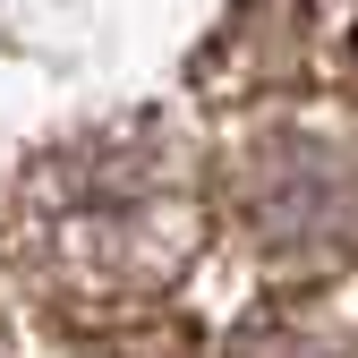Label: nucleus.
Instances as JSON below:
<instances>
[{
    "label": "nucleus",
    "instance_id": "nucleus-3",
    "mask_svg": "<svg viewBox=\"0 0 358 358\" xmlns=\"http://www.w3.org/2000/svg\"><path fill=\"white\" fill-rule=\"evenodd\" d=\"M350 60H358V34H350Z\"/></svg>",
    "mask_w": 358,
    "mask_h": 358
},
{
    "label": "nucleus",
    "instance_id": "nucleus-1",
    "mask_svg": "<svg viewBox=\"0 0 358 358\" xmlns=\"http://www.w3.org/2000/svg\"><path fill=\"white\" fill-rule=\"evenodd\" d=\"M231 205H239V222L256 231L264 256L333 264L358 248V145L307 137V128L256 137L231 162Z\"/></svg>",
    "mask_w": 358,
    "mask_h": 358
},
{
    "label": "nucleus",
    "instance_id": "nucleus-2",
    "mask_svg": "<svg viewBox=\"0 0 358 358\" xmlns=\"http://www.w3.org/2000/svg\"><path fill=\"white\" fill-rule=\"evenodd\" d=\"M52 213H60V256H69V273H103V282L179 273V231H171L162 179H128L120 162H103V179L69 188Z\"/></svg>",
    "mask_w": 358,
    "mask_h": 358
}]
</instances>
